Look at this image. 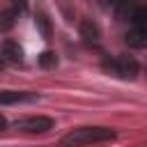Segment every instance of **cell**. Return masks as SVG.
<instances>
[{
	"instance_id": "6da1fadb",
	"label": "cell",
	"mask_w": 147,
	"mask_h": 147,
	"mask_svg": "<svg viewBox=\"0 0 147 147\" xmlns=\"http://www.w3.org/2000/svg\"><path fill=\"white\" fill-rule=\"evenodd\" d=\"M115 131L108 129V126H80V129H74L69 131L62 142L67 145H94V142H110L115 140Z\"/></svg>"
},
{
	"instance_id": "7a4b0ae2",
	"label": "cell",
	"mask_w": 147,
	"mask_h": 147,
	"mask_svg": "<svg viewBox=\"0 0 147 147\" xmlns=\"http://www.w3.org/2000/svg\"><path fill=\"white\" fill-rule=\"evenodd\" d=\"M103 69H106L108 74H113V76H117V78H126V80L136 78V76H138V71H140L138 60H136L133 55H117L115 60L106 62V64H103Z\"/></svg>"
},
{
	"instance_id": "3957f363",
	"label": "cell",
	"mask_w": 147,
	"mask_h": 147,
	"mask_svg": "<svg viewBox=\"0 0 147 147\" xmlns=\"http://www.w3.org/2000/svg\"><path fill=\"white\" fill-rule=\"evenodd\" d=\"M115 11H117L119 21H126L131 25L140 23V21H147V5H142L138 0H117Z\"/></svg>"
},
{
	"instance_id": "277c9868",
	"label": "cell",
	"mask_w": 147,
	"mask_h": 147,
	"mask_svg": "<svg viewBox=\"0 0 147 147\" xmlns=\"http://www.w3.org/2000/svg\"><path fill=\"white\" fill-rule=\"evenodd\" d=\"M14 126L23 133H46L48 129H53V119L46 117V115H32V117L18 119Z\"/></svg>"
},
{
	"instance_id": "5b68a950",
	"label": "cell",
	"mask_w": 147,
	"mask_h": 147,
	"mask_svg": "<svg viewBox=\"0 0 147 147\" xmlns=\"http://www.w3.org/2000/svg\"><path fill=\"white\" fill-rule=\"evenodd\" d=\"M126 44L131 48H147V21L133 23L126 32Z\"/></svg>"
},
{
	"instance_id": "8992f818",
	"label": "cell",
	"mask_w": 147,
	"mask_h": 147,
	"mask_svg": "<svg viewBox=\"0 0 147 147\" xmlns=\"http://www.w3.org/2000/svg\"><path fill=\"white\" fill-rule=\"evenodd\" d=\"M34 92H21V90H0V106H11V103H23V101H34Z\"/></svg>"
},
{
	"instance_id": "52a82bcc",
	"label": "cell",
	"mask_w": 147,
	"mask_h": 147,
	"mask_svg": "<svg viewBox=\"0 0 147 147\" xmlns=\"http://www.w3.org/2000/svg\"><path fill=\"white\" fill-rule=\"evenodd\" d=\"M0 60H5V62H21V60H23V53H21L18 44L5 41V44L0 46Z\"/></svg>"
},
{
	"instance_id": "ba28073f",
	"label": "cell",
	"mask_w": 147,
	"mask_h": 147,
	"mask_svg": "<svg viewBox=\"0 0 147 147\" xmlns=\"http://www.w3.org/2000/svg\"><path fill=\"white\" fill-rule=\"evenodd\" d=\"M80 37H83L85 41H96V39H99V25H96L92 18L80 21Z\"/></svg>"
},
{
	"instance_id": "9c48e42d",
	"label": "cell",
	"mask_w": 147,
	"mask_h": 147,
	"mask_svg": "<svg viewBox=\"0 0 147 147\" xmlns=\"http://www.w3.org/2000/svg\"><path fill=\"white\" fill-rule=\"evenodd\" d=\"M16 16H18V11H16L14 7H11V9H2V11H0V30H2V32L11 30L14 23H16Z\"/></svg>"
},
{
	"instance_id": "30bf717a",
	"label": "cell",
	"mask_w": 147,
	"mask_h": 147,
	"mask_svg": "<svg viewBox=\"0 0 147 147\" xmlns=\"http://www.w3.org/2000/svg\"><path fill=\"white\" fill-rule=\"evenodd\" d=\"M39 62H41V67H55V64H57V57H55V53L46 51V53H41Z\"/></svg>"
},
{
	"instance_id": "8fae6325",
	"label": "cell",
	"mask_w": 147,
	"mask_h": 147,
	"mask_svg": "<svg viewBox=\"0 0 147 147\" xmlns=\"http://www.w3.org/2000/svg\"><path fill=\"white\" fill-rule=\"evenodd\" d=\"M37 23L41 25V30H44V34L48 37V34H51V25H48V18H46V14H44V11H39V16H37Z\"/></svg>"
},
{
	"instance_id": "7c38bea8",
	"label": "cell",
	"mask_w": 147,
	"mask_h": 147,
	"mask_svg": "<svg viewBox=\"0 0 147 147\" xmlns=\"http://www.w3.org/2000/svg\"><path fill=\"white\" fill-rule=\"evenodd\" d=\"M25 7H28V0H14V9H16V11H18V9L23 11Z\"/></svg>"
},
{
	"instance_id": "4fadbf2b",
	"label": "cell",
	"mask_w": 147,
	"mask_h": 147,
	"mask_svg": "<svg viewBox=\"0 0 147 147\" xmlns=\"http://www.w3.org/2000/svg\"><path fill=\"white\" fill-rule=\"evenodd\" d=\"M2 129H7V119L0 115V131H2Z\"/></svg>"
}]
</instances>
